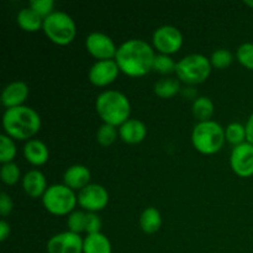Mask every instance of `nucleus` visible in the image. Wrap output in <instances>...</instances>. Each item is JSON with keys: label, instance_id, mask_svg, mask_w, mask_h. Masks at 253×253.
Wrapping results in <instances>:
<instances>
[{"label": "nucleus", "instance_id": "11", "mask_svg": "<svg viewBox=\"0 0 253 253\" xmlns=\"http://www.w3.org/2000/svg\"><path fill=\"white\" fill-rule=\"evenodd\" d=\"M230 166L237 175L247 178L253 175V145L249 141L234 146L230 155Z\"/></svg>", "mask_w": 253, "mask_h": 253}, {"label": "nucleus", "instance_id": "24", "mask_svg": "<svg viewBox=\"0 0 253 253\" xmlns=\"http://www.w3.org/2000/svg\"><path fill=\"white\" fill-rule=\"evenodd\" d=\"M225 138L234 146L246 142V125H242L241 123H236V121L229 124L225 128Z\"/></svg>", "mask_w": 253, "mask_h": 253}, {"label": "nucleus", "instance_id": "34", "mask_svg": "<svg viewBox=\"0 0 253 253\" xmlns=\"http://www.w3.org/2000/svg\"><path fill=\"white\" fill-rule=\"evenodd\" d=\"M12 208H14V203H12L10 195H7L5 192L0 193V214L1 216H7L12 211Z\"/></svg>", "mask_w": 253, "mask_h": 253}, {"label": "nucleus", "instance_id": "20", "mask_svg": "<svg viewBox=\"0 0 253 253\" xmlns=\"http://www.w3.org/2000/svg\"><path fill=\"white\" fill-rule=\"evenodd\" d=\"M16 21L22 30L29 32L37 31V30L41 29L42 25H43V19L30 6L22 7V9L17 12Z\"/></svg>", "mask_w": 253, "mask_h": 253}, {"label": "nucleus", "instance_id": "27", "mask_svg": "<svg viewBox=\"0 0 253 253\" xmlns=\"http://www.w3.org/2000/svg\"><path fill=\"white\" fill-rule=\"evenodd\" d=\"M175 66H177V63L173 61L169 54L158 53L156 54L155 59H153L152 69L161 74H169L173 71L175 72Z\"/></svg>", "mask_w": 253, "mask_h": 253}, {"label": "nucleus", "instance_id": "12", "mask_svg": "<svg viewBox=\"0 0 253 253\" xmlns=\"http://www.w3.org/2000/svg\"><path fill=\"white\" fill-rule=\"evenodd\" d=\"M47 253H83V239L72 231L53 235L47 241Z\"/></svg>", "mask_w": 253, "mask_h": 253}, {"label": "nucleus", "instance_id": "4", "mask_svg": "<svg viewBox=\"0 0 253 253\" xmlns=\"http://www.w3.org/2000/svg\"><path fill=\"white\" fill-rule=\"evenodd\" d=\"M225 140V128L215 120L198 121L193 128V146L203 155H214L219 152Z\"/></svg>", "mask_w": 253, "mask_h": 253}, {"label": "nucleus", "instance_id": "16", "mask_svg": "<svg viewBox=\"0 0 253 253\" xmlns=\"http://www.w3.org/2000/svg\"><path fill=\"white\" fill-rule=\"evenodd\" d=\"M63 182L73 190H82L90 183V170L84 165H73L66 169Z\"/></svg>", "mask_w": 253, "mask_h": 253}, {"label": "nucleus", "instance_id": "33", "mask_svg": "<svg viewBox=\"0 0 253 253\" xmlns=\"http://www.w3.org/2000/svg\"><path fill=\"white\" fill-rule=\"evenodd\" d=\"M101 220L96 212H86L85 219V232L86 234H96L100 232Z\"/></svg>", "mask_w": 253, "mask_h": 253}, {"label": "nucleus", "instance_id": "10", "mask_svg": "<svg viewBox=\"0 0 253 253\" xmlns=\"http://www.w3.org/2000/svg\"><path fill=\"white\" fill-rule=\"evenodd\" d=\"M85 48L91 56L98 58V61L114 59L118 51L114 40L109 35L99 31H93L86 36Z\"/></svg>", "mask_w": 253, "mask_h": 253}, {"label": "nucleus", "instance_id": "3", "mask_svg": "<svg viewBox=\"0 0 253 253\" xmlns=\"http://www.w3.org/2000/svg\"><path fill=\"white\" fill-rule=\"evenodd\" d=\"M95 110L104 124L120 126L130 119V100L121 91L109 89L96 96Z\"/></svg>", "mask_w": 253, "mask_h": 253}, {"label": "nucleus", "instance_id": "35", "mask_svg": "<svg viewBox=\"0 0 253 253\" xmlns=\"http://www.w3.org/2000/svg\"><path fill=\"white\" fill-rule=\"evenodd\" d=\"M10 235V225L9 222L6 221V220L2 219L1 221H0V240H1L2 242L5 241V240L7 239V236Z\"/></svg>", "mask_w": 253, "mask_h": 253}, {"label": "nucleus", "instance_id": "21", "mask_svg": "<svg viewBox=\"0 0 253 253\" xmlns=\"http://www.w3.org/2000/svg\"><path fill=\"white\" fill-rule=\"evenodd\" d=\"M140 226L142 231L146 234H155L161 229L162 225V216L158 209L155 207H148L141 212L140 215Z\"/></svg>", "mask_w": 253, "mask_h": 253}, {"label": "nucleus", "instance_id": "14", "mask_svg": "<svg viewBox=\"0 0 253 253\" xmlns=\"http://www.w3.org/2000/svg\"><path fill=\"white\" fill-rule=\"evenodd\" d=\"M30 93L29 85L22 81L10 82L1 91L0 100L6 109L24 105Z\"/></svg>", "mask_w": 253, "mask_h": 253}, {"label": "nucleus", "instance_id": "22", "mask_svg": "<svg viewBox=\"0 0 253 253\" xmlns=\"http://www.w3.org/2000/svg\"><path fill=\"white\" fill-rule=\"evenodd\" d=\"M193 115L195 116L198 121L211 120V116L214 114V103L209 96L200 95L197 96L193 101L192 105Z\"/></svg>", "mask_w": 253, "mask_h": 253}, {"label": "nucleus", "instance_id": "26", "mask_svg": "<svg viewBox=\"0 0 253 253\" xmlns=\"http://www.w3.org/2000/svg\"><path fill=\"white\" fill-rule=\"evenodd\" d=\"M20 175H21V172H20V168L16 163H2L1 168H0V178L5 184H16L20 180Z\"/></svg>", "mask_w": 253, "mask_h": 253}, {"label": "nucleus", "instance_id": "8", "mask_svg": "<svg viewBox=\"0 0 253 253\" xmlns=\"http://www.w3.org/2000/svg\"><path fill=\"white\" fill-rule=\"evenodd\" d=\"M152 42L160 53L172 54L182 47L183 35L173 25H162L153 31Z\"/></svg>", "mask_w": 253, "mask_h": 253}, {"label": "nucleus", "instance_id": "25", "mask_svg": "<svg viewBox=\"0 0 253 253\" xmlns=\"http://www.w3.org/2000/svg\"><path fill=\"white\" fill-rule=\"evenodd\" d=\"M16 156V145L14 140L6 133L0 135V162L9 163Z\"/></svg>", "mask_w": 253, "mask_h": 253}, {"label": "nucleus", "instance_id": "2", "mask_svg": "<svg viewBox=\"0 0 253 253\" xmlns=\"http://www.w3.org/2000/svg\"><path fill=\"white\" fill-rule=\"evenodd\" d=\"M5 133L16 140H31L41 128V118L35 109L26 105L9 108L2 114Z\"/></svg>", "mask_w": 253, "mask_h": 253}, {"label": "nucleus", "instance_id": "6", "mask_svg": "<svg viewBox=\"0 0 253 253\" xmlns=\"http://www.w3.org/2000/svg\"><path fill=\"white\" fill-rule=\"evenodd\" d=\"M211 72L210 58L202 53H190L177 62L178 79L187 84H199L208 79Z\"/></svg>", "mask_w": 253, "mask_h": 253}, {"label": "nucleus", "instance_id": "5", "mask_svg": "<svg viewBox=\"0 0 253 253\" xmlns=\"http://www.w3.org/2000/svg\"><path fill=\"white\" fill-rule=\"evenodd\" d=\"M43 32L52 42L57 44H68L76 37V22L69 14L62 10H54L43 19Z\"/></svg>", "mask_w": 253, "mask_h": 253}, {"label": "nucleus", "instance_id": "32", "mask_svg": "<svg viewBox=\"0 0 253 253\" xmlns=\"http://www.w3.org/2000/svg\"><path fill=\"white\" fill-rule=\"evenodd\" d=\"M29 6L32 10H35L42 19H44V17H47L49 14H52L54 11L53 0H31Z\"/></svg>", "mask_w": 253, "mask_h": 253}, {"label": "nucleus", "instance_id": "37", "mask_svg": "<svg viewBox=\"0 0 253 253\" xmlns=\"http://www.w3.org/2000/svg\"><path fill=\"white\" fill-rule=\"evenodd\" d=\"M245 4L249 5V6L253 7V0H245Z\"/></svg>", "mask_w": 253, "mask_h": 253}, {"label": "nucleus", "instance_id": "31", "mask_svg": "<svg viewBox=\"0 0 253 253\" xmlns=\"http://www.w3.org/2000/svg\"><path fill=\"white\" fill-rule=\"evenodd\" d=\"M236 57L242 66L253 71V42H244L240 44Z\"/></svg>", "mask_w": 253, "mask_h": 253}, {"label": "nucleus", "instance_id": "17", "mask_svg": "<svg viewBox=\"0 0 253 253\" xmlns=\"http://www.w3.org/2000/svg\"><path fill=\"white\" fill-rule=\"evenodd\" d=\"M22 188L31 198L42 197L46 192L47 180L43 173L39 169H31L22 177Z\"/></svg>", "mask_w": 253, "mask_h": 253}, {"label": "nucleus", "instance_id": "19", "mask_svg": "<svg viewBox=\"0 0 253 253\" xmlns=\"http://www.w3.org/2000/svg\"><path fill=\"white\" fill-rule=\"evenodd\" d=\"M113 247L108 237L101 232L89 234L83 239V253H111Z\"/></svg>", "mask_w": 253, "mask_h": 253}, {"label": "nucleus", "instance_id": "18", "mask_svg": "<svg viewBox=\"0 0 253 253\" xmlns=\"http://www.w3.org/2000/svg\"><path fill=\"white\" fill-rule=\"evenodd\" d=\"M24 156L27 162H30L31 165L42 166L48 160V147L41 140L31 138V140L26 141V143H25Z\"/></svg>", "mask_w": 253, "mask_h": 253}, {"label": "nucleus", "instance_id": "13", "mask_svg": "<svg viewBox=\"0 0 253 253\" xmlns=\"http://www.w3.org/2000/svg\"><path fill=\"white\" fill-rule=\"evenodd\" d=\"M119 72H120V68L115 59L96 61L89 69L88 78L94 85L105 86L115 81L116 77L119 76Z\"/></svg>", "mask_w": 253, "mask_h": 253}, {"label": "nucleus", "instance_id": "30", "mask_svg": "<svg viewBox=\"0 0 253 253\" xmlns=\"http://www.w3.org/2000/svg\"><path fill=\"white\" fill-rule=\"evenodd\" d=\"M234 61V56L226 48H217L210 56V63L217 69H224L229 67Z\"/></svg>", "mask_w": 253, "mask_h": 253}, {"label": "nucleus", "instance_id": "36", "mask_svg": "<svg viewBox=\"0 0 253 253\" xmlns=\"http://www.w3.org/2000/svg\"><path fill=\"white\" fill-rule=\"evenodd\" d=\"M246 135H247V141L253 145V113L250 115V118L247 119Z\"/></svg>", "mask_w": 253, "mask_h": 253}, {"label": "nucleus", "instance_id": "7", "mask_svg": "<svg viewBox=\"0 0 253 253\" xmlns=\"http://www.w3.org/2000/svg\"><path fill=\"white\" fill-rule=\"evenodd\" d=\"M78 203L76 193L66 184H52L42 195V204L53 215H69Z\"/></svg>", "mask_w": 253, "mask_h": 253}, {"label": "nucleus", "instance_id": "9", "mask_svg": "<svg viewBox=\"0 0 253 253\" xmlns=\"http://www.w3.org/2000/svg\"><path fill=\"white\" fill-rule=\"evenodd\" d=\"M78 203L86 212H96L103 210L109 202V193L103 185L89 183L86 187L79 190Z\"/></svg>", "mask_w": 253, "mask_h": 253}, {"label": "nucleus", "instance_id": "28", "mask_svg": "<svg viewBox=\"0 0 253 253\" xmlns=\"http://www.w3.org/2000/svg\"><path fill=\"white\" fill-rule=\"evenodd\" d=\"M119 130L116 126L109 125V124H103L96 131V141L101 146H110L111 143L115 142L118 138Z\"/></svg>", "mask_w": 253, "mask_h": 253}, {"label": "nucleus", "instance_id": "29", "mask_svg": "<svg viewBox=\"0 0 253 253\" xmlns=\"http://www.w3.org/2000/svg\"><path fill=\"white\" fill-rule=\"evenodd\" d=\"M85 219L86 212L82 211V210H73L67 217L68 231L76 232V234L85 231Z\"/></svg>", "mask_w": 253, "mask_h": 253}, {"label": "nucleus", "instance_id": "15", "mask_svg": "<svg viewBox=\"0 0 253 253\" xmlns=\"http://www.w3.org/2000/svg\"><path fill=\"white\" fill-rule=\"evenodd\" d=\"M147 133V127L138 119H128L119 126V136L126 143H140Z\"/></svg>", "mask_w": 253, "mask_h": 253}, {"label": "nucleus", "instance_id": "23", "mask_svg": "<svg viewBox=\"0 0 253 253\" xmlns=\"http://www.w3.org/2000/svg\"><path fill=\"white\" fill-rule=\"evenodd\" d=\"M153 90L160 98H172L180 90V83L178 79L172 78V77H165V78L156 82Z\"/></svg>", "mask_w": 253, "mask_h": 253}, {"label": "nucleus", "instance_id": "1", "mask_svg": "<svg viewBox=\"0 0 253 253\" xmlns=\"http://www.w3.org/2000/svg\"><path fill=\"white\" fill-rule=\"evenodd\" d=\"M156 53L147 41L130 39L118 47L115 62L121 72L130 77H142L152 69Z\"/></svg>", "mask_w": 253, "mask_h": 253}]
</instances>
